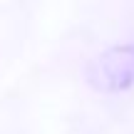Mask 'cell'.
Instances as JSON below:
<instances>
[{
  "label": "cell",
  "instance_id": "6da1fadb",
  "mask_svg": "<svg viewBox=\"0 0 134 134\" xmlns=\"http://www.w3.org/2000/svg\"><path fill=\"white\" fill-rule=\"evenodd\" d=\"M87 77L92 87L104 92H117L129 87L134 82V47H114L99 55L90 65Z\"/></svg>",
  "mask_w": 134,
  "mask_h": 134
}]
</instances>
